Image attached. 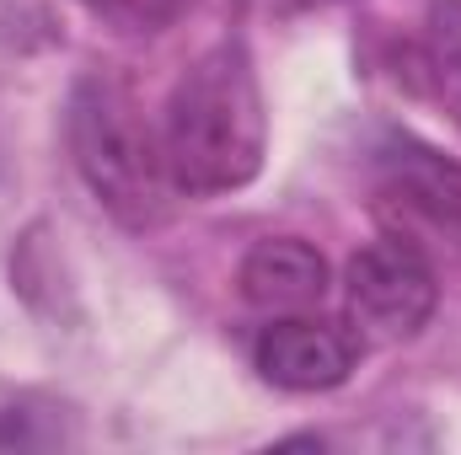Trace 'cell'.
<instances>
[{
	"label": "cell",
	"instance_id": "277c9868",
	"mask_svg": "<svg viewBox=\"0 0 461 455\" xmlns=\"http://www.w3.org/2000/svg\"><path fill=\"white\" fill-rule=\"evenodd\" d=\"M365 353V338L344 327V322H328V317H312V311H285V317H268V327H258L252 338V364L268 386L279 391H333L354 375Z\"/></svg>",
	"mask_w": 461,
	"mask_h": 455
},
{
	"label": "cell",
	"instance_id": "52a82bcc",
	"mask_svg": "<svg viewBox=\"0 0 461 455\" xmlns=\"http://www.w3.org/2000/svg\"><path fill=\"white\" fill-rule=\"evenodd\" d=\"M419 76L429 97L461 123V0H435L419 32Z\"/></svg>",
	"mask_w": 461,
	"mask_h": 455
},
{
	"label": "cell",
	"instance_id": "3957f363",
	"mask_svg": "<svg viewBox=\"0 0 461 455\" xmlns=\"http://www.w3.org/2000/svg\"><path fill=\"white\" fill-rule=\"evenodd\" d=\"M344 306L359 338L402 343L419 338L440 306V279L419 241L375 236L365 241L344 268Z\"/></svg>",
	"mask_w": 461,
	"mask_h": 455
},
{
	"label": "cell",
	"instance_id": "7a4b0ae2",
	"mask_svg": "<svg viewBox=\"0 0 461 455\" xmlns=\"http://www.w3.org/2000/svg\"><path fill=\"white\" fill-rule=\"evenodd\" d=\"M70 161L86 177L92 199L129 230H150L167 220L172 177L161 161V134L140 118L134 97L108 76H81L65 108Z\"/></svg>",
	"mask_w": 461,
	"mask_h": 455
},
{
	"label": "cell",
	"instance_id": "5b68a950",
	"mask_svg": "<svg viewBox=\"0 0 461 455\" xmlns=\"http://www.w3.org/2000/svg\"><path fill=\"white\" fill-rule=\"evenodd\" d=\"M236 284H241V300L268 317L317 311L328 300V257L301 236H268L241 257Z\"/></svg>",
	"mask_w": 461,
	"mask_h": 455
},
{
	"label": "cell",
	"instance_id": "ba28073f",
	"mask_svg": "<svg viewBox=\"0 0 461 455\" xmlns=\"http://www.w3.org/2000/svg\"><path fill=\"white\" fill-rule=\"evenodd\" d=\"M86 5V16H97L103 27H113V32H161V27H172L194 0H81Z\"/></svg>",
	"mask_w": 461,
	"mask_h": 455
},
{
	"label": "cell",
	"instance_id": "30bf717a",
	"mask_svg": "<svg viewBox=\"0 0 461 455\" xmlns=\"http://www.w3.org/2000/svg\"><path fill=\"white\" fill-rule=\"evenodd\" d=\"M263 11H279V16H295V11H317V5H333V0H258Z\"/></svg>",
	"mask_w": 461,
	"mask_h": 455
},
{
	"label": "cell",
	"instance_id": "9c48e42d",
	"mask_svg": "<svg viewBox=\"0 0 461 455\" xmlns=\"http://www.w3.org/2000/svg\"><path fill=\"white\" fill-rule=\"evenodd\" d=\"M54 407H38V402H11L0 407V451H38V445H59L65 429L59 418H49Z\"/></svg>",
	"mask_w": 461,
	"mask_h": 455
},
{
	"label": "cell",
	"instance_id": "8992f818",
	"mask_svg": "<svg viewBox=\"0 0 461 455\" xmlns=\"http://www.w3.org/2000/svg\"><path fill=\"white\" fill-rule=\"evenodd\" d=\"M381 193L440 230H461V166L419 139H392L381 150Z\"/></svg>",
	"mask_w": 461,
	"mask_h": 455
},
{
	"label": "cell",
	"instance_id": "6da1fadb",
	"mask_svg": "<svg viewBox=\"0 0 461 455\" xmlns=\"http://www.w3.org/2000/svg\"><path fill=\"white\" fill-rule=\"evenodd\" d=\"M161 161L167 177L183 199H215L236 193L258 177L263 145H268V118L258 70L241 38L215 43L199 54L183 81L172 86L161 108Z\"/></svg>",
	"mask_w": 461,
	"mask_h": 455
}]
</instances>
